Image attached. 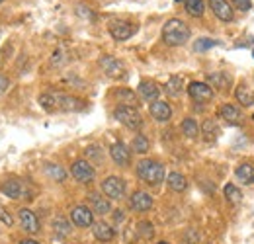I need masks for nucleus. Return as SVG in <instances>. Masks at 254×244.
I'll return each instance as SVG.
<instances>
[{
    "label": "nucleus",
    "instance_id": "42",
    "mask_svg": "<svg viewBox=\"0 0 254 244\" xmlns=\"http://www.w3.org/2000/svg\"><path fill=\"white\" fill-rule=\"evenodd\" d=\"M159 244H168V243H164V241H162V243H159Z\"/></svg>",
    "mask_w": 254,
    "mask_h": 244
},
{
    "label": "nucleus",
    "instance_id": "6",
    "mask_svg": "<svg viewBox=\"0 0 254 244\" xmlns=\"http://www.w3.org/2000/svg\"><path fill=\"white\" fill-rule=\"evenodd\" d=\"M70 172H72V176H74L78 182H82V183H90L94 180V174H96L92 164H90L88 160H76V162L72 164Z\"/></svg>",
    "mask_w": 254,
    "mask_h": 244
},
{
    "label": "nucleus",
    "instance_id": "24",
    "mask_svg": "<svg viewBox=\"0 0 254 244\" xmlns=\"http://www.w3.org/2000/svg\"><path fill=\"white\" fill-rule=\"evenodd\" d=\"M235 176L245 183H253L254 182V166L251 164H239L237 170H235Z\"/></svg>",
    "mask_w": 254,
    "mask_h": 244
},
{
    "label": "nucleus",
    "instance_id": "13",
    "mask_svg": "<svg viewBox=\"0 0 254 244\" xmlns=\"http://www.w3.org/2000/svg\"><path fill=\"white\" fill-rule=\"evenodd\" d=\"M160 88L153 82V80H141L139 82V96L145 100V102H157L159 100Z\"/></svg>",
    "mask_w": 254,
    "mask_h": 244
},
{
    "label": "nucleus",
    "instance_id": "32",
    "mask_svg": "<svg viewBox=\"0 0 254 244\" xmlns=\"http://www.w3.org/2000/svg\"><path fill=\"white\" fill-rule=\"evenodd\" d=\"M137 235H139L141 239H145V241L153 239V235H155V231H153V225H151L149 221H141V223L137 225Z\"/></svg>",
    "mask_w": 254,
    "mask_h": 244
},
{
    "label": "nucleus",
    "instance_id": "7",
    "mask_svg": "<svg viewBox=\"0 0 254 244\" xmlns=\"http://www.w3.org/2000/svg\"><path fill=\"white\" fill-rule=\"evenodd\" d=\"M100 66H102L104 72H106L108 76H112V78L126 76V66H124V62L118 61V59L112 57V55H104V57L100 59Z\"/></svg>",
    "mask_w": 254,
    "mask_h": 244
},
{
    "label": "nucleus",
    "instance_id": "27",
    "mask_svg": "<svg viewBox=\"0 0 254 244\" xmlns=\"http://www.w3.org/2000/svg\"><path fill=\"white\" fill-rule=\"evenodd\" d=\"M225 197H227V201H229V203L237 205V203H241V197H243V193H241V189H239L237 185H233V183H227V185H225Z\"/></svg>",
    "mask_w": 254,
    "mask_h": 244
},
{
    "label": "nucleus",
    "instance_id": "3",
    "mask_svg": "<svg viewBox=\"0 0 254 244\" xmlns=\"http://www.w3.org/2000/svg\"><path fill=\"white\" fill-rule=\"evenodd\" d=\"M137 176L149 185H157L164 180V166L157 160H141L137 164Z\"/></svg>",
    "mask_w": 254,
    "mask_h": 244
},
{
    "label": "nucleus",
    "instance_id": "28",
    "mask_svg": "<svg viewBox=\"0 0 254 244\" xmlns=\"http://www.w3.org/2000/svg\"><path fill=\"white\" fill-rule=\"evenodd\" d=\"M201 131H203V135H205L207 141H213V139H217V135H219V127H217V123L213 122V120H205Z\"/></svg>",
    "mask_w": 254,
    "mask_h": 244
},
{
    "label": "nucleus",
    "instance_id": "29",
    "mask_svg": "<svg viewBox=\"0 0 254 244\" xmlns=\"http://www.w3.org/2000/svg\"><path fill=\"white\" fill-rule=\"evenodd\" d=\"M45 172H47V176L53 178L55 182H63L64 178H66V172H64L61 166H57V164H47V166H45Z\"/></svg>",
    "mask_w": 254,
    "mask_h": 244
},
{
    "label": "nucleus",
    "instance_id": "45",
    "mask_svg": "<svg viewBox=\"0 0 254 244\" xmlns=\"http://www.w3.org/2000/svg\"><path fill=\"white\" fill-rule=\"evenodd\" d=\"M253 120H254V116H253Z\"/></svg>",
    "mask_w": 254,
    "mask_h": 244
},
{
    "label": "nucleus",
    "instance_id": "2",
    "mask_svg": "<svg viewBox=\"0 0 254 244\" xmlns=\"http://www.w3.org/2000/svg\"><path fill=\"white\" fill-rule=\"evenodd\" d=\"M190 35H191L190 28H188L182 20H178V18L168 20V22L164 24V28H162V39H164V43L170 45V47L184 45V43L190 39Z\"/></svg>",
    "mask_w": 254,
    "mask_h": 244
},
{
    "label": "nucleus",
    "instance_id": "43",
    "mask_svg": "<svg viewBox=\"0 0 254 244\" xmlns=\"http://www.w3.org/2000/svg\"><path fill=\"white\" fill-rule=\"evenodd\" d=\"M174 2H182V0H174Z\"/></svg>",
    "mask_w": 254,
    "mask_h": 244
},
{
    "label": "nucleus",
    "instance_id": "22",
    "mask_svg": "<svg viewBox=\"0 0 254 244\" xmlns=\"http://www.w3.org/2000/svg\"><path fill=\"white\" fill-rule=\"evenodd\" d=\"M90 203H92V207H94V213H100V215H106L110 213V201L106 199V197H102V195H98V193H90Z\"/></svg>",
    "mask_w": 254,
    "mask_h": 244
},
{
    "label": "nucleus",
    "instance_id": "40",
    "mask_svg": "<svg viewBox=\"0 0 254 244\" xmlns=\"http://www.w3.org/2000/svg\"><path fill=\"white\" fill-rule=\"evenodd\" d=\"M114 221H116V223L124 221V211H120V209H118V211H114Z\"/></svg>",
    "mask_w": 254,
    "mask_h": 244
},
{
    "label": "nucleus",
    "instance_id": "26",
    "mask_svg": "<svg viewBox=\"0 0 254 244\" xmlns=\"http://www.w3.org/2000/svg\"><path fill=\"white\" fill-rule=\"evenodd\" d=\"M168 187L172 189V191H184L186 189V178L182 176V174H178V172H172V174H168Z\"/></svg>",
    "mask_w": 254,
    "mask_h": 244
},
{
    "label": "nucleus",
    "instance_id": "18",
    "mask_svg": "<svg viewBox=\"0 0 254 244\" xmlns=\"http://www.w3.org/2000/svg\"><path fill=\"white\" fill-rule=\"evenodd\" d=\"M151 116H153L157 122H168L170 116H172V110H170V106H168L166 102L157 100V102L151 104Z\"/></svg>",
    "mask_w": 254,
    "mask_h": 244
},
{
    "label": "nucleus",
    "instance_id": "41",
    "mask_svg": "<svg viewBox=\"0 0 254 244\" xmlns=\"http://www.w3.org/2000/svg\"><path fill=\"white\" fill-rule=\"evenodd\" d=\"M20 244H39L37 241H32V239H28V241H22Z\"/></svg>",
    "mask_w": 254,
    "mask_h": 244
},
{
    "label": "nucleus",
    "instance_id": "36",
    "mask_svg": "<svg viewBox=\"0 0 254 244\" xmlns=\"http://www.w3.org/2000/svg\"><path fill=\"white\" fill-rule=\"evenodd\" d=\"M233 6L241 12H249L253 8V0H233Z\"/></svg>",
    "mask_w": 254,
    "mask_h": 244
},
{
    "label": "nucleus",
    "instance_id": "10",
    "mask_svg": "<svg viewBox=\"0 0 254 244\" xmlns=\"http://www.w3.org/2000/svg\"><path fill=\"white\" fill-rule=\"evenodd\" d=\"M70 219H72V223L76 227H90V225H94V215L84 205H76L70 211Z\"/></svg>",
    "mask_w": 254,
    "mask_h": 244
},
{
    "label": "nucleus",
    "instance_id": "35",
    "mask_svg": "<svg viewBox=\"0 0 254 244\" xmlns=\"http://www.w3.org/2000/svg\"><path fill=\"white\" fill-rule=\"evenodd\" d=\"M116 96H118V98H120V100H122V104H137V100H135V94H133V92L131 90H126V88H124V90H118V94H116Z\"/></svg>",
    "mask_w": 254,
    "mask_h": 244
},
{
    "label": "nucleus",
    "instance_id": "23",
    "mask_svg": "<svg viewBox=\"0 0 254 244\" xmlns=\"http://www.w3.org/2000/svg\"><path fill=\"white\" fill-rule=\"evenodd\" d=\"M182 86H184L182 76H170V78H168V82H166V86H164V90H166L168 96L176 98V96H180V94H182Z\"/></svg>",
    "mask_w": 254,
    "mask_h": 244
},
{
    "label": "nucleus",
    "instance_id": "12",
    "mask_svg": "<svg viewBox=\"0 0 254 244\" xmlns=\"http://www.w3.org/2000/svg\"><path fill=\"white\" fill-rule=\"evenodd\" d=\"M209 6L221 22H231L233 20V6L227 0H209Z\"/></svg>",
    "mask_w": 254,
    "mask_h": 244
},
{
    "label": "nucleus",
    "instance_id": "25",
    "mask_svg": "<svg viewBox=\"0 0 254 244\" xmlns=\"http://www.w3.org/2000/svg\"><path fill=\"white\" fill-rule=\"evenodd\" d=\"M184 4H186V12L193 18H201L203 12H205L203 0H184Z\"/></svg>",
    "mask_w": 254,
    "mask_h": 244
},
{
    "label": "nucleus",
    "instance_id": "37",
    "mask_svg": "<svg viewBox=\"0 0 254 244\" xmlns=\"http://www.w3.org/2000/svg\"><path fill=\"white\" fill-rule=\"evenodd\" d=\"M86 156H92L96 160H102V158H104V153H102V149H98V147H88V149H86Z\"/></svg>",
    "mask_w": 254,
    "mask_h": 244
},
{
    "label": "nucleus",
    "instance_id": "1",
    "mask_svg": "<svg viewBox=\"0 0 254 244\" xmlns=\"http://www.w3.org/2000/svg\"><path fill=\"white\" fill-rule=\"evenodd\" d=\"M39 104L47 112H80V110H84L82 100H78L74 96H68V94H61V92L41 94Z\"/></svg>",
    "mask_w": 254,
    "mask_h": 244
},
{
    "label": "nucleus",
    "instance_id": "44",
    "mask_svg": "<svg viewBox=\"0 0 254 244\" xmlns=\"http://www.w3.org/2000/svg\"><path fill=\"white\" fill-rule=\"evenodd\" d=\"M253 57H254V51H253Z\"/></svg>",
    "mask_w": 254,
    "mask_h": 244
},
{
    "label": "nucleus",
    "instance_id": "15",
    "mask_svg": "<svg viewBox=\"0 0 254 244\" xmlns=\"http://www.w3.org/2000/svg\"><path fill=\"white\" fill-rule=\"evenodd\" d=\"M219 118L225 120V123H229V125H241V120H243V116H241V112L233 106V104H223L221 108H219Z\"/></svg>",
    "mask_w": 254,
    "mask_h": 244
},
{
    "label": "nucleus",
    "instance_id": "46",
    "mask_svg": "<svg viewBox=\"0 0 254 244\" xmlns=\"http://www.w3.org/2000/svg\"><path fill=\"white\" fill-rule=\"evenodd\" d=\"M0 2H2V0H0Z\"/></svg>",
    "mask_w": 254,
    "mask_h": 244
},
{
    "label": "nucleus",
    "instance_id": "31",
    "mask_svg": "<svg viewBox=\"0 0 254 244\" xmlns=\"http://www.w3.org/2000/svg\"><path fill=\"white\" fill-rule=\"evenodd\" d=\"M131 147H133V151H135V153L145 154L147 151H149V141H147V137H145V135H135V139H133Z\"/></svg>",
    "mask_w": 254,
    "mask_h": 244
},
{
    "label": "nucleus",
    "instance_id": "19",
    "mask_svg": "<svg viewBox=\"0 0 254 244\" xmlns=\"http://www.w3.org/2000/svg\"><path fill=\"white\" fill-rule=\"evenodd\" d=\"M92 227H94L92 233H94V237L100 243H110L114 239V229L110 225H106V223H94Z\"/></svg>",
    "mask_w": 254,
    "mask_h": 244
},
{
    "label": "nucleus",
    "instance_id": "33",
    "mask_svg": "<svg viewBox=\"0 0 254 244\" xmlns=\"http://www.w3.org/2000/svg\"><path fill=\"white\" fill-rule=\"evenodd\" d=\"M53 229H55V233H57L59 237H66V235L70 233V225H68L64 219H61V217L53 221Z\"/></svg>",
    "mask_w": 254,
    "mask_h": 244
},
{
    "label": "nucleus",
    "instance_id": "9",
    "mask_svg": "<svg viewBox=\"0 0 254 244\" xmlns=\"http://www.w3.org/2000/svg\"><path fill=\"white\" fill-rule=\"evenodd\" d=\"M133 33H135V28H133V24H129V22L114 20V22L110 24V35H112L116 41H126Z\"/></svg>",
    "mask_w": 254,
    "mask_h": 244
},
{
    "label": "nucleus",
    "instance_id": "4",
    "mask_svg": "<svg viewBox=\"0 0 254 244\" xmlns=\"http://www.w3.org/2000/svg\"><path fill=\"white\" fill-rule=\"evenodd\" d=\"M114 118L122 123V125H126L127 129H133V131L135 129H141V125H143L141 114L137 112L135 106H120V108H116Z\"/></svg>",
    "mask_w": 254,
    "mask_h": 244
},
{
    "label": "nucleus",
    "instance_id": "5",
    "mask_svg": "<svg viewBox=\"0 0 254 244\" xmlns=\"http://www.w3.org/2000/svg\"><path fill=\"white\" fill-rule=\"evenodd\" d=\"M102 191L104 195H108L110 199H120L124 197L126 193V182L122 178H116V176H110L102 182Z\"/></svg>",
    "mask_w": 254,
    "mask_h": 244
},
{
    "label": "nucleus",
    "instance_id": "39",
    "mask_svg": "<svg viewBox=\"0 0 254 244\" xmlns=\"http://www.w3.org/2000/svg\"><path fill=\"white\" fill-rule=\"evenodd\" d=\"M0 219H2V221H4V223H6V225H8V227H10V225H12V217H10V215H8V211H4V209H2V207H0Z\"/></svg>",
    "mask_w": 254,
    "mask_h": 244
},
{
    "label": "nucleus",
    "instance_id": "11",
    "mask_svg": "<svg viewBox=\"0 0 254 244\" xmlns=\"http://www.w3.org/2000/svg\"><path fill=\"white\" fill-rule=\"evenodd\" d=\"M129 205L135 211H149L153 207V197L147 191H135L129 199Z\"/></svg>",
    "mask_w": 254,
    "mask_h": 244
},
{
    "label": "nucleus",
    "instance_id": "8",
    "mask_svg": "<svg viewBox=\"0 0 254 244\" xmlns=\"http://www.w3.org/2000/svg\"><path fill=\"white\" fill-rule=\"evenodd\" d=\"M188 94H190L191 100L197 102V104H205V102H209L213 98L211 86L205 84V82H191L188 86Z\"/></svg>",
    "mask_w": 254,
    "mask_h": 244
},
{
    "label": "nucleus",
    "instance_id": "16",
    "mask_svg": "<svg viewBox=\"0 0 254 244\" xmlns=\"http://www.w3.org/2000/svg\"><path fill=\"white\" fill-rule=\"evenodd\" d=\"M0 191H2L6 197H12V199H20V197L24 195L26 187H24V183L18 182V180H8V182H4L2 185H0Z\"/></svg>",
    "mask_w": 254,
    "mask_h": 244
},
{
    "label": "nucleus",
    "instance_id": "21",
    "mask_svg": "<svg viewBox=\"0 0 254 244\" xmlns=\"http://www.w3.org/2000/svg\"><path fill=\"white\" fill-rule=\"evenodd\" d=\"M207 80H209V86L219 88V90L229 88V84H231V76H229V74H225V72H213V74H209V76H207Z\"/></svg>",
    "mask_w": 254,
    "mask_h": 244
},
{
    "label": "nucleus",
    "instance_id": "38",
    "mask_svg": "<svg viewBox=\"0 0 254 244\" xmlns=\"http://www.w3.org/2000/svg\"><path fill=\"white\" fill-rule=\"evenodd\" d=\"M8 86H10V80L4 74H0V94H4V92L8 90Z\"/></svg>",
    "mask_w": 254,
    "mask_h": 244
},
{
    "label": "nucleus",
    "instance_id": "17",
    "mask_svg": "<svg viewBox=\"0 0 254 244\" xmlns=\"http://www.w3.org/2000/svg\"><path fill=\"white\" fill-rule=\"evenodd\" d=\"M20 223H22V229L26 233H37L39 231V221L33 211L30 209H20Z\"/></svg>",
    "mask_w": 254,
    "mask_h": 244
},
{
    "label": "nucleus",
    "instance_id": "34",
    "mask_svg": "<svg viewBox=\"0 0 254 244\" xmlns=\"http://www.w3.org/2000/svg\"><path fill=\"white\" fill-rule=\"evenodd\" d=\"M215 45H219V41L203 37V39H197V41H195L193 49H195V51H207V49H211V47H215Z\"/></svg>",
    "mask_w": 254,
    "mask_h": 244
},
{
    "label": "nucleus",
    "instance_id": "30",
    "mask_svg": "<svg viewBox=\"0 0 254 244\" xmlns=\"http://www.w3.org/2000/svg\"><path fill=\"white\" fill-rule=\"evenodd\" d=\"M182 131H184V135L190 137V139H195V137L199 135V127H197V123L193 122L191 118L182 122Z\"/></svg>",
    "mask_w": 254,
    "mask_h": 244
},
{
    "label": "nucleus",
    "instance_id": "14",
    "mask_svg": "<svg viewBox=\"0 0 254 244\" xmlns=\"http://www.w3.org/2000/svg\"><path fill=\"white\" fill-rule=\"evenodd\" d=\"M110 154H112V158L118 166H129V162H131V153L127 151L124 143H114L112 149H110Z\"/></svg>",
    "mask_w": 254,
    "mask_h": 244
},
{
    "label": "nucleus",
    "instance_id": "20",
    "mask_svg": "<svg viewBox=\"0 0 254 244\" xmlns=\"http://www.w3.org/2000/svg\"><path fill=\"white\" fill-rule=\"evenodd\" d=\"M235 96H237V100H239V104H243L245 108H249V106H253L254 104V92L243 82V84H239V88L235 90Z\"/></svg>",
    "mask_w": 254,
    "mask_h": 244
}]
</instances>
